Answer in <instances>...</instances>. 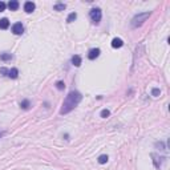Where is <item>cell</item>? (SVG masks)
Wrapping results in <instances>:
<instances>
[{"mask_svg": "<svg viewBox=\"0 0 170 170\" xmlns=\"http://www.w3.org/2000/svg\"><path fill=\"white\" fill-rule=\"evenodd\" d=\"M159 93H161V90H159L158 88H153V89H151V96L157 97V96H159Z\"/></svg>", "mask_w": 170, "mask_h": 170, "instance_id": "cell-19", "label": "cell"}, {"mask_svg": "<svg viewBox=\"0 0 170 170\" xmlns=\"http://www.w3.org/2000/svg\"><path fill=\"white\" fill-rule=\"evenodd\" d=\"M89 17L93 21V24H98L101 21V17H102V12L100 8H93L89 12Z\"/></svg>", "mask_w": 170, "mask_h": 170, "instance_id": "cell-3", "label": "cell"}, {"mask_svg": "<svg viewBox=\"0 0 170 170\" xmlns=\"http://www.w3.org/2000/svg\"><path fill=\"white\" fill-rule=\"evenodd\" d=\"M5 7H7V4L4 3V1H0V12H3L5 9Z\"/></svg>", "mask_w": 170, "mask_h": 170, "instance_id": "cell-21", "label": "cell"}, {"mask_svg": "<svg viewBox=\"0 0 170 170\" xmlns=\"http://www.w3.org/2000/svg\"><path fill=\"white\" fill-rule=\"evenodd\" d=\"M9 78H17L19 77V70L17 68H12V69H8V74H7Z\"/></svg>", "mask_w": 170, "mask_h": 170, "instance_id": "cell-7", "label": "cell"}, {"mask_svg": "<svg viewBox=\"0 0 170 170\" xmlns=\"http://www.w3.org/2000/svg\"><path fill=\"white\" fill-rule=\"evenodd\" d=\"M81 100H82V96L80 92H77V90L69 92L68 96L65 97L64 102H62V106H61V109H60V114H66V113L72 112V110L80 104Z\"/></svg>", "mask_w": 170, "mask_h": 170, "instance_id": "cell-1", "label": "cell"}, {"mask_svg": "<svg viewBox=\"0 0 170 170\" xmlns=\"http://www.w3.org/2000/svg\"><path fill=\"white\" fill-rule=\"evenodd\" d=\"M12 58H13V56H12L11 53H0V60L1 61H11Z\"/></svg>", "mask_w": 170, "mask_h": 170, "instance_id": "cell-11", "label": "cell"}, {"mask_svg": "<svg viewBox=\"0 0 170 170\" xmlns=\"http://www.w3.org/2000/svg\"><path fill=\"white\" fill-rule=\"evenodd\" d=\"M20 106H21V109L27 110V109H29V106H31V102H29V100H24L20 102Z\"/></svg>", "mask_w": 170, "mask_h": 170, "instance_id": "cell-13", "label": "cell"}, {"mask_svg": "<svg viewBox=\"0 0 170 170\" xmlns=\"http://www.w3.org/2000/svg\"><path fill=\"white\" fill-rule=\"evenodd\" d=\"M4 134H5V131H0V137H3Z\"/></svg>", "mask_w": 170, "mask_h": 170, "instance_id": "cell-22", "label": "cell"}, {"mask_svg": "<svg viewBox=\"0 0 170 170\" xmlns=\"http://www.w3.org/2000/svg\"><path fill=\"white\" fill-rule=\"evenodd\" d=\"M56 88L58 89V90H64V88H65V84L62 81H57L56 82Z\"/></svg>", "mask_w": 170, "mask_h": 170, "instance_id": "cell-18", "label": "cell"}, {"mask_svg": "<svg viewBox=\"0 0 170 170\" xmlns=\"http://www.w3.org/2000/svg\"><path fill=\"white\" fill-rule=\"evenodd\" d=\"M12 32L15 33V35H23L24 32V27L21 23H15L12 25Z\"/></svg>", "mask_w": 170, "mask_h": 170, "instance_id": "cell-4", "label": "cell"}, {"mask_svg": "<svg viewBox=\"0 0 170 170\" xmlns=\"http://www.w3.org/2000/svg\"><path fill=\"white\" fill-rule=\"evenodd\" d=\"M9 27V20L8 19H0V29H7Z\"/></svg>", "mask_w": 170, "mask_h": 170, "instance_id": "cell-12", "label": "cell"}, {"mask_svg": "<svg viewBox=\"0 0 170 170\" xmlns=\"http://www.w3.org/2000/svg\"><path fill=\"white\" fill-rule=\"evenodd\" d=\"M108 155H105V154H102V155H100L98 157V163H101V165H104V163H106L108 162Z\"/></svg>", "mask_w": 170, "mask_h": 170, "instance_id": "cell-15", "label": "cell"}, {"mask_svg": "<svg viewBox=\"0 0 170 170\" xmlns=\"http://www.w3.org/2000/svg\"><path fill=\"white\" fill-rule=\"evenodd\" d=\"M19 5H20V4H19V1H17V0H11V1L7 4V7L9 8L11 11H16V9L19 8Z\"/></svg>", "mask_w": 170, "mask_h": 170, "instance_id": "cell-9", "label": "cell"}, {"mask_svg": "<svg viewBox=\"0 0 170 170\" xmlns=\"http://www.w3.org/2000/svg\"><path fill=\"white\" fill-rule=\"evenodd\" d=\"M100 116L102 117V118H106V117L110 116V112H109L108 109H102V110H101V113H100Z\"/></svg>", "mask_w": 170, "mask_h": 170, "instance_id": "cell-17", "label": "cell"}, {"mask_svg": "<svg viewBox=\"0 0 170 170\" xmlns=\"http://www.w3.org/2000/svg\"><path fill=\"white\" fill-rule=\"evenodd\" d=\"M76 19H77V13H76V12H72V13H69V16L66 17V21H68V23H72V21H74Z\"/></svg>", "mask_w": 170, "mask_h": 170, "instance_id": "cell-14", "label": "cell"}, {"mask_svg": "<svg viewBox=\"0 0 170 170\" xmlns=\"http://www.w3.org/2000/svg\"><path fill=\"white\" fill-rule=\"evenodd\" d=\"M35 3H32V1H25V4H24V11L27 12V13H32V12L35 11Z\"/></svg>", "mask_w": 170, "mask_h": 170, "instance_id": "cell-6", "label": "cell"}, {"mask_svg": "<svg viewBox=\"0 0 170 170\" xmlns=\"http://www.w3.org/2000/svg\"><path fill=\"white\" fill-rule=\"evenodd\" d=\"M0 74H1V76H7V74H8V69H7V68H1V69H0Z\"/></svg>", "mask_w": 170, "mask_h": 170, "instance_id": "cell-20", "label": "cell"}, {"mask_svg": "<svg viewBox=\"0 0 170 170\" xmlns=\"http://www.w3.org/2000/svg\"><path fill=\"white\" fill-rule=\"evenodd\" d=\"M53 8H54V11H64L66 8V5L65 4H62V3H58V4H56Z\"/></svg>", "mask_w": 170, "mask_h": 170, "instance_id": "cell-16", "label": "cell"}, {"mask_svg": "<svg viewBox=\"0 0 170 170\" xmlns=\"http://www.w3.org/2000/svg\"><path fill=\"white\" fill-rule=\"evenodd\" d=\"M122 45H124V41H122L120 37H116V39L112 40V46L113 48H121Z\"/></svg>", "mask_w": 170, "mask_h": 170, "instance_id": "cell-10", "label": "cell"}, {"mask_svg": "<svg viewBox=\"0 0 170 170\" xmlns=\"http://www.w3.org/2000/svg\"><path fill=\"white\" fill-rule=\"evenodd\" d=\"M101 50L98 49V48H92V49L88 52V58L89 60H96L98 56H100Z\"/></svg>", "mask_w": 170, "mask_h": 170, "instance_id": "cell-5", "label": "cell"}, {"mask_svg": "<svg viewBox=\"0 0 170 170\" xmlns=\"http://www.w3.org/2000/svg\"><path fill=\"white\" fill-rule=\"evenodd\" d=\"M72 65L74 66H80L81 65V56H78V54H74V56H72Z\"/></svg>", "mask_w": 170, "mask_h": 170, "instance_id": "cell-8", "label": "cell"}, {"mask_svg": "<svg viewBox=\"0 0 170 170\" xmlns=\"http://www.w3.org/2000/svg\"><path fill=\"white\" fill-rule=\"evenodd\" d=\"M150 16V12H143V13H138V15H135L133 19H131V28H138L141 27L146 19Z\"/></svg>", "mask_w": 170, "mask_h": 170, "instance_id": "cell-2", "label": "cell"}]
</instances>
